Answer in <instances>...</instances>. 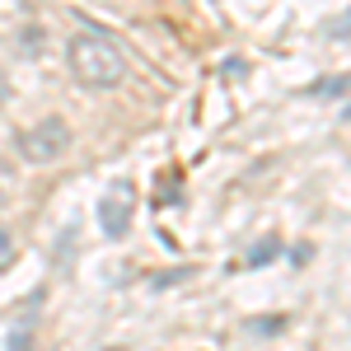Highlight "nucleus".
Masks as SVG:
<instances>
[{
  "instance_id": "obj_6",
  "label": "nucleus",
  "mask_w": 351,
  "mask_h": 351,
  "mask_svg": "<svg viewBox=\"0 0 351 351\" xmlns=\"http://www.w3.org/2000/svg\"><path fill=\"white\" fill-rule=\"evenodd\" d=\"M0 206H5V192H0Z\"/></svg>"
},
{
  "instance_id": "obj_5",
  "label": "nucleus",
  "mask_w": 351,
  "mask_h": 351,
  "mask_svg": "<svg viewBox=\"0 0 351 351\" xmlns=\"http://www.w3.org/2000/svg\"><path fill=\"white\" fill-rule=\"evenodd\" d=\"M5 99H10V80H5V71H0V108H5Z\"/></svg>"
},
{
  "instance_id": "obj_1",
  "label": "nucleus",
  "mask_w": 351,
  "mask_h": 351,
  "mask_svg": "<svg viewBox=\"0 0 351 351\" xmlns=\"http://www.w3.org/2000/svg\"><path fill=\"white\" fill-rule=\"evenodd\" d=\"M66 66L84 89H117L127 80V56L108 33H75L66 47Z\"/></svg>"
},
{
  "instance_id": "obj_4",
  "label": "nucleus",
  "mask_w": 351,
  "mask_h": 351,
  "mask_svg": "<svg viewBox=\"0 0 351 351\" xmlns=\"http://www.w3.org/2000/svg\"><path fill=\"white\" fill-rule=\"evenodd\" d=\"M14 258H19V239H14V230H10V225H0V271L10 267Z\"/></svg>"
},
{
  "instance_id": "obj_3",
  "label": "nucleus",
  "mask_w": 351,
  "mask_h": 351,
  "mask_svg": "<svg viewBox=\"0 0 351 351\" xmlns=\"http://www.w3.org/2000/svg\"><path fill=\"white\" fill-rule=\"evenodd\" d=\"M132 216H136V188L127 178H117L104 197H99V230L108 239H122L132 230Z\"/></svg>"
},
{
  "instance_id": "obj_2",
  "label": "nucleus",
  "mask_w": 351,
  "mask_h": 351,
  "mask_svg": "<svg viewBox=\"0 0 351 351\" xmlns=\"http://www.w3.org/2000/svg\"><path fill=\"white\" fill-rule=\"evenodd\" d=\"M71 150V122L66 117H38L33 127L19 132V155L28 164H56Z\"/></svg>"
}]
</instances>
